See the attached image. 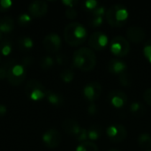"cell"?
<instances>
[{"label": "cell", "mask_w": 151, "mask_h": 151, "mask_svg": "<svg viewBox=\"0 0 151 151\" xmlns=\"http://www.w3.org/2000/svg\"><path fill=\"white\" fill-rule=\"evenodd\" d=\"M73 65L82 71H91L96 65V56L95 52L87 47L78 49L73 57Z\"/></svg>", "instance_id": "6da1fadb"}, {"label": "cell", "mask_w": 151, "mask_h": 151, "mask_svg": "<svg viewBox=\"0 0 151 151\" xmlns=\"http://www.w3.org/2000/svg\"><path fill=\"white\" fill-rule=\"evenodd\" d=\"M87 37V29L79 22H71L65 27L64 38L69 45L79 46L85 42Z\"/></svg>", "instance_id": "7a4b0ae2"}, {"label": "cell", "mask_w": 151, "mask_h": 151, "mask_svg": "<svg viewBox=\"0 0 151 151\" xmlns=\"http://www.w3.org/2000/svg\"><path fill=\"white\" fill-rule=\"evenodd\" d=\"M128 18V11L127 7L120 4L111 5L105 13V19L109 25L113 27H120L124 26Z\"/></svg>", "instance_id": "3957f363"}, {"label": "cell", "mask_w": 151, "mask_h": 151, "mask_svg": "<svg viewBox=\"0 0 151 151\" xmlns=\"http://www.w3.org/2000/svg\"><path fill=\"white\" fill-rule=\"evenodd\" d=\"M25 93L27 96L33 101H40L46 96L47 89L36 80H29L25 86Z\"/></svg>", "instance_id": "277c9868"}, {"label": "cell", "mask_w": 151, "mask_h": 151, "mask_svg": "<svg viewBox=\"0 0 151 151\" xmlns=\"http://www.w3.org/2000/svg\"><path fill=\"white\" fill-rule=\"evenodd\" d=\"M27 77V71L26 68L21 65L18 63H14L7 73V81L12 86H18L21 84Z\"/></svg>", "instance_id": "5b68a950"}, {"label": "cell", "mask_w": 151, "mask_h": 151, "mask_svg": "<svg viewBox=\"0 0 151 151\" xmlns=\"http://www.w3.org/2000/svg\"><path fill=\"white\" fill-rule=\"evenodd\" d=\"M110 49L115 56L125 57L129 53L131 47L129 42L124 36L118 35L111 41Z\"/></svg>", "instance_id": "8992f818"}, {"label": "cell", "mask_w": 151, "mask_h": 151, "mask_svg": "<svg viewBox=\"0 0 151 151\" xmlns=\"http://www.w3.org/2000/svg\"><path fill=\"white\" fill-rule=\"evenodd\" d=\"M107 135L112 142H121L127 136V128L120 124H114L107 127Z\"/></svg>", "instance_id": "52a82bcc"}, {"label": "cell", "mask_w": 151, "mask_h": 151, "mask_svg": "<svg viewBox=\"0 0 151 151\" xmlns=\"http://www.w3.org/2000/svg\"><path fill=\"white\" fill-rule=\"evenodd\" d=\"M42 139L47 148L55 149L60 144L62 136H61V134L57 129L50 128L42 134Z\"/></svg>", "instance_id": "ba28073f"}, {"label": "cell", "mask_w": 151, "mask_h": 151, "mask_svg": "<svg viewBox=\"0 0 151 151\" xmlns=\"http://www.w3.org/2000/svg\"><path fill=\"white\" fill-rule=\"evenodd\" d=\"M103 88L99 82L91 81L84 87L83 94L87 100H88L89 102H94L100 97Z\"/></svg>", "instance_id": "9c48e42d"}, {"label": "cell", "mask_w": 151, "mask_h": 151, "mask_svg": "<svg viewBox=\"0 0 151 151\" xmlns=\"http://www.w3.org/2000/svg\"><path fill=\"white\" fill-rule=\"evenodd\" d=\"M43 46L50 53H56L61 47V38L56 33H50L43 38Z\"/></svg>", "instance_id": "30bf717a"}, {"label": "cell", "mask_w": 151, "mask_h": 151, "mask_svg": "<svg viewBox=\"0 0 151 151\" xmlns=\"http://www.w3.org/2000/svg\"><path fill=\"white\" fill-rule=\"evenodd\" d=\"M107 43H108V38L106 35L100 31L94 32L88 38L89 46L96 50H101L104 49Z\"/></svg>", "instance_id": "8fae6325"}, {"label": "cell", "mask_w": 151, "mask_h": 151, "mask_svg": "<svg viewBox=\"0 0 151 151\" xmlns=\"http://www.w3.org/2000/svg\"><path fill=\"white\" fill-rule=\"evenodd\" d=\"M109 102L116 108H121L127 103V96L125 92L119 89H115L110 92L108 96Z\"/></svg>", "instance_id": "7c38bea8"}, {"label": "cell", "mask_w": 151, "mask_h": 151, "mask_svg": "<svg viewBox=\"0 0 151 151\" xmlns=\"http://www.w3.org/2000/svg\"><path fill=\"white\" fill-rule=\"evenodd\" d=\"M127 38L134 43H141L145 38V31L140 26H131L127 30Z\"/></svg>", "instance_id": "4fadbf2b"}, {"label": "cell", "mask_w": 151, "mask_h": 151, "mask_svg": "<svg viewBox=\"0 0 151 151\" xmlns=\"http://www.w3.org/2000/svg\"><path fill=\"white\" fill-rule=\"evenodd\" d=\"M29 13L35 17H42L48 12V4L45 1L37 0L32 2L28 6Z\"/></svg>", "instance_id": "5bb4252c"}, {"label": "cell", "mask_w": 151, "mask_h": 151, "mask_svg": "<svg viewBox=\"0 0 151 151\" xmlns=\"http://www.w3.org/2000/svg\"><path fill=\"white\" fill-rule=\"evenodd\" d=\"M127 64L119 58H111L108 63V70L113 74H119L127 72Z\"/></svg>", "instance_id": "9a60e30c"}, {"label": "cell", "mask_w": 151, "mask_h": 151, "mask_svg": "<svg viewBox=\"0 0 151 151\" xmlns=\"http://www.w3.org/2000/svg\"><path fill=\"white\" fill-rule=\"evenodd\" d=\"M62 128L67 134L75 137L81 127H80L79 123L76 120H74L73 119H67L63 121Z\"/></svg>", "instance_id": "2e32d148"}, {"label": "cell", "mask_w": 151, "mask_h": 151, "mask_svg": "<svg viewBox=\"0 0 151 151\" xmlns=\"http://www.w3.org/2000/svg\"><path fill=\"white\" fill-rule=\"evenodd\" d=\"M14 27V21L10 16L0 18V33H9Z\"/></svg>", "instance_id": "e0dca14e"}, {"label": "cell", "mask_w": 151, "mask_h": 151, "mask_svg": "<svg viewBox=\"0 0 151 151\" xmlns=\"http://www.w3.org/2000/svg\"><path fill=\"white\" fill-rule=\"evenodd\" d=\"M45 97L47 98L48 102L54 106H60L64 103V98L62 97V96L51 90H47Z\"/></svg>", "instance_id": "ac0fdd59"}, {"label": "cell", "mask_w": 151, "mask_h": 151, "mask_svg": "<svg viewBox=\"0 0 151 151\" xmlns=\"http://www.w3.org/2000/svg\"><path fill=\"white\" fill-rule=\"evenodd\" d=\"M17 43H18L19 49L20 50H22V51L30 50L34 46L33 40L29 36H21V37H19L18 39V41H17Z\"/></svg>", "instance_id": "d6986e66"}, {"label": "cell", "mask_w": 151, "mask_h": 151, "mask_svg": "<svg viewBox=\"0 0 151 151\" xmlns=\"http://www.w3.org/2000/svg\"><path fill=\"white\" fill-rule=\"evenodd\" d=\"M138 144L141 148L148 150L151 148V135L148 133H142L138 136Z\"/></svg>", "instance_id": "ffe728a7"}, {"label": "cell", "mask_w": 151, "mask_h": 151, "mask_svg": "<svg viewBox=\"0 0 151 151\" xmlns=\"http://www.w3.org/2000/svg\"><path fill=\"white\" fill-rule=\"evenodd\" d=\"M102 133H103V130H102V127L100 126L93 125L88 129V139L91 141H96L102 135Z\"/></svg>", "instance_id": "44dd1931"}, {"label": "cell", "mask_w": 151, "mask_h": 151, "mask_svg": "<svg viewBox=\"0 0 151 151\" xmlns=\"http://www.w3.org/2000/svg\"><path fill=\"white\" fill-rule=\"evenodd\" d=\"M130 111L132 112L133 115L140 117L145 113V107L140 102H134L130 105Z\"/></svg>", "instance_id": "7402d4cb"}, {"label": "cell", "mask_w": 151, "mask_h": 151, "mask_svg": "<svg viewBox=\"0 0 151 151\" xmlns=\"http://www.w3.org/2000/svg\"><path fill=\"white\" fill-rule=\"evenodd\" d=\"M76 151H98V147L95 142L91 141H86L81 142L77 147Z\"/></svg>", "instance_id": "603a6c76"}, {"label": "cell", "mask_w": 151, "mask_h": 151, "mask_svg": "<svg viewBox=\"0 0 151 151\" xmlns=\"http://www.w3.org/2000/svg\"><path fill=\"white\" fill-rule=\"evenodd\" d=\"M12 50V43L9 39H4L0 43V53L4 56H8Z\"/></svg>", "instance_id": "cb8c5ba5"}, {"label": "cell", "mask_w": 151, "mask_h": 151, "mask_svg": "<svg viewBox=\"0 0 151 151\" xmlns=\"http://www.w3.org/2000/svg\"><path fill=\"white\" fill-rule=\"evenodd\" d=\"M15 63V60L13 59H10L5 61L1 66H0V80H4L7 77V73L8 70L10 69V67Z\"/></svg>", "instance_id": "d4e9b609"}, {"label": "cell", "mask_w": 151, "mask_h": 151, "mask_svg": "<svg viewBox=\"0 0 151 151\" xmlns=\"http://www.w3.org/2000/svg\"><path fill=\"white\" fill-rule=\"evenodd\" d=\"M60 78L62 81H64L65 82H70L73 80L74 78V72L70 69V68H66L64 69L61 73H60Z\"/></svg>", "instance_id": "484cf974"}, {"label": "cell", "mask_w": 151, "mask_h": 151, "mask_svg": "<svg viewBox=\"0 0 151 151\" xmlns=\"http://www.w3.org/2000/svg\"><path fill=\"white\" fill-rule=\"evenodd\" d=\"M54 64V60L50 56H44L40 60V65L42 69L47 70L50 69Z\"/></svg>", "instance_id": "4316f807"}, {"label": "cell", "mask_w": 151, "mask_h": 151, "mask_svg": "<svg viewBox=\"0 0 151 151\" xmlns=\"http://www.w3.org/2000/svg\"><path fill=\"white\" fill-rule=\"evenodd\" d=\"M31 20H32V19H31L30 15L27 14V13H25V12L19 14V17H18V22H19V24L20 26H23V27L28 25L31 22Z\"/></svg>", "instance_id": "83f0119b"}, {"label": "cell", "mask_w": 151, "mask_h": 151, "mask_svg": "<svg viewBox=\"0 0 151 151\" xmlns=\"http://www.w3.org/2000/svg\"><path fill=\"white\" fill-rule=\"evenodd\" d=\"M119 81L122 85L127 87L131 84V78L127 72H125L119 75Z\"/></svg>", "instance_id": "f1b7e54d"}, {"label": "cell", "mask_w": 151, "mask_h": 151, "mask_svg": "<svg viewBox=\"0 0 151 151\" xmlns=\"http://www.w3.org/2000/svg\"><path fill=\"white\" fill-rule=\"evenodd\" d=\"M75 138L79 141V142H86L88 139V130L85 128H81V130L79 131V133L77 134V135L75 136Z\"/></svg>", "instance_id": "f546056e"}, {"label": "cell", "mask_w": 151, "mask_h": 151, "mask_svg": "<svg viewBox=\"0 0 151 151\" xmlns=\"http://www.w3.org/2000/svg\"><path fill=\"white\" fill-rule=\"evenodd\" d=\"M143 53L146 58L151 63V39H150L144 45L143 48Z\"/></svg>", "instance_id": "4dcf8cb0"}, {"label": "cell", "mask_w": 151, "mask_h": 151, "mask_svg": "<svg viewBox=\"0 0 151 151\" xmlns=\"http://www.w3.org/2000/svg\"><path fill=\"white\" fill-rule=\"evenodd\" d=\"M65 16L69 19H73L77 16V11L74 7H67L65 10Z\"/></svg>", "instance_id": "1f68e13d"}, {"label": "cell", "mask_w": 151, "mask_h": 151, "mask_svg": "<svg viewBox=\"0 0 151 151\" xmlns=\"http://www.w3.org/2000/svg\"><path fill=\"white\" fill-rule=\"evenodd\" d=\"M12 2L10 0H0V12H5L11 8Z\"/></svg>", "instance_id": "d6a6232c"}, {"label": "cell", "mask_w": 151, "mask_h": 151, "mask_svg": "<svg viewBox=\"0 0 151 151\" xmlns=\"http://www.w3.org/2000/svg\"><path fill=\"white\" fill-rule=\"evenodd\" d=\"M102 23H103V17L100 16H92L89 21V24L92 27H99Z\"/></svg>", "instance_id": "836d02e7"}, {"label": "cell", "mask_w": 151, "mask_h": 151, "mask_svg": "<svg viewBox=\"0 0 151 151\" xmlns=\"http://www.w3.org/2000/svg\"><path fill=\"white\" fill-rule=\"evenodd\" d=\"M106 13L105 8L104 6H97L94 10H92V16H100L103 17L104 14Z\"/></svg>", "instance_id": "e575fe53"}, {"label": "cell", "mask_w": 151, "mask_h": 151, "mask_svg": "<svg viewBox=\"0 0 151 151\" xmlns=\"http://www.w3.org/2000/svg\"><path fill=\"white\" fill-rule=\"evenodd\" d=\"M56 61L58 65H65L67 63V57L63 54V53H60V54H58L57 57H56Z\"/></svg>", "instance_id": "d590c367"}, {"label": "cell", "mask_w": 151, "mask_h": 151, "mask_svg": "<svg viewBox=\"0 0 151 151\" xmlns=\"http://www.w3.org/2000/svg\"><path fill=\"white\" fill-rule=\"evenodd\" d=\"M143 98H144V101L149 104L151 105V88H148L144 94H143Z\"/></svg>", "instance_id": "8d00e7d4"}, {"label": "cell", "mask_w": 151, "mask_h": 151, "mask_svg": "<svg viewBox=\"0 0 151 151\" xmlns=\"http://www.w3.org/2000/svg\"><path fill=\"white\" fill-rule=\"evenodd\" d=\"M85 7L92 11V10H94L95 8L97 7V2L96 1H94V0L86 1L85 2Z\"/></svg>", "instance_id": "74e56055"}, {"label": "cell", "mask_w": 151, "mask_h": 151, "mask_svg": "<svg viewBox=\"0 0 151 151\" xmlns=\"http://www.w3.org/2000/svg\"><path fill=\"white\" fill-rule=\"evenodd\" d=\"M88 112H89L90 114L94 115V114H96V113L97 112V106H96L95 104L92 103V104L89 105V107L88 108Z\"/></svg>", "instance_id": "f35d334b"}, {"label": "cell", "mask_w": 151, "mask_h": 151, "mask_svg": "<svg viewBox=\"0 0 151 151\" xmlns=\"http://www.w3.org/2000/svg\"><path fill=\"white\" fill-rule=\"evenodd\" d=\"M62 3L64 4H65L66 7H74V5L78 4V2L77 1H74V0H70V1L69 0H66V1H63Z\"/></svg>", "instance_id": "ab89813d"}, {"label": "cell", "mask_w": 151, "mask_h": 151, "mask_svg": "<svg viewBox=\"0 0 151 151\" xmlns=\"http://www.w3.org/2000/svg\"><path fill=\"white\" fill-rule=\"evenodd\" d=\"M31 58H30V57H26L25 58H23V60H22V65L26 68L27 66H28V65H30V64H31Z\"/></svg>", "instance_id": "60d3db41"}, {"label": "cell", "mask_w": 151, "mask_h": 151, "mask_svg": "<svg viewBox=\"0 0 151 151\" xmlns=\"http://www.w3.org/2000/svg\"><path fill=\"white\" fill-rule=\"evenodd\" d=\"M7 112V108L4 104H0V116H4Z\"/></svg>", "instance_id": "b9f144b4"}, {"label": "cell", "mask_w": 151, "mask_h": 151, "mask_svg": "<svg viewBox=\"0 0 151 151\" xmlns=\"http://www.w3.org/2000/svg\"><path fill=\"white\" fill-rule=\"evenodd\" d=\"M108 151H120V150H117V149H111V150H109Z\"/></svg>", "instance_id": "7bdbcfd3"}, {"label": "cell", "mask_w": 151, "mask_h": 151, "mask_svg": "<svg viewBox=\"0 0 151 151\" xmlns=\"http://www.w3.org/2000/svg\"><path fill=\"white\" fill-rule=\"evenodd\" d=\"M146 151H151V149L150 150H146Z\"/></svg>", "instance_id": "ee69618b"}, {"label": "cell", "mask_w": 151, "mask_h": 151, "mask_svg": "<svg viewBox=\"0 0 151 151\" xmlns=\"http://www.w3.org/2000/svg\"><path fill=\"white\" fill-rule=\"evenodd\" d=\"M0 35H1V33H0Z\"/></svg>", "instance_id": "f6af8a7d"}]
</instances>
